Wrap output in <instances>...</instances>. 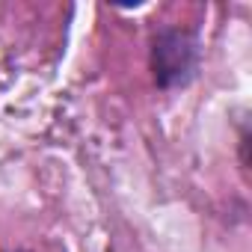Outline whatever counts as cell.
Segmentation results:
<instances>
[{
  "mask_svg": "<svg viewBox=\"0 0 252 252\" xmlns=\"http://www.w3.org/2000/svg\"><path fill=\"white\" fill-rule=\"evenodd\" d=\"M155 77L160 86H178L187 83L196 68V42L181 30H166L155 39L152 51Z\"/></svg>",
  "mask_w": 252,
  "mask_h": 252,
  "instance_id": "obj_1",
  "label": "cell"
}]
</instances>
